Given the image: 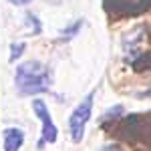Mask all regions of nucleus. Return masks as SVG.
Returning <instances> with one entry per match:
<instances>
[{
  "instance_id": "obj_1",
  "label": "nucleus",
  "mask_w": 151,
  "mask_h": 151,
  "mask_svg": "<svg viewBox=\"0 0 151 151\" xmlns=\"http://www.w3.org/2000/svg\"><path fill=\"white\" fill-rule=\"evenodd\" d=\"M14 83L22 95H36L47 93L50 89L52 77H50L48 67H45L40 60H28L20 67H16Z\"/></svg>"
},
{
  "instance_id": "obj_7",
  "label": "nucleus",
  "mask_w": 151,
  "mask_h": 151,
  "mask_svg": "<svg viewBox=\"0 0 151 151\" xmlns=\"http://www.w3.org/2000/svg\"><path fill=\"white\" fill-rule=\"evenodd\" d=\"M24 48H26V42H24V40L12 42V45H10V58H8V60H10V63H14V60H16V58L24 52Z\"/></svg>"
},
{
  "instance_id": "obj_3",
  "label": "nucleus",
  "mask_w": 151,
  "mask_h": 151,
  "mask_svg": "<svg viewBox=\"0 0 151 151\" xmlns=\"http://www.w3.org/2000/svg\"><path fill=\"white\" fill-rule=\"evenodd\" d=\"M32 111H35V115L40 119V123H42V139L38 141V149H42L45 147V143H55L57 141V127H55V123H52V119H50V113H48V107L45 105L42 99H35L32 101Z\"/></svg>"
},
{
  "instance_id": "obj_10",
  "label": "nucleus",
  "mask_w": 151,
  "mask_h": 151,
  "mask_svg": "<svg viewBox=\"0 0 151 151\" xmlns=\"http://www.w3.org/2000/svg\"><path fill=\"white\" fill-rule=\"evenodd\" d=\"M121 113H123V107H121V105H117V107L109 109V111L105 113V119H115V117H119Z\"/></svg>"
},
{
  "instance_id": "obj_5",
  "label": "nucleus",
  "mask_w": 151,
  "mask_h": 151,
  "mask_svg": "<svg viewBox=\"0 0 151 151\" xmlns=\"http://www.w3.org/2000/svg\"><path fill=\"white\" fill-rule=\"evenodd\" d=\"M24 143V131L16 127H8L4 131V151H18Z\"/></svg>"
},
{
  "instance_id": "obj_11",
  "label": "nucleus",
  "mask_w": 151,
  "mask_h": 151,
  "mask_svg": "<svg viewBox=\"0 0 151 151\" xmlns=\"http://www.w3.org/2000/svg\"><path fill=\"white\" fill-rule=\"evenodd\" d=\"M10 4H14V6H22V4H28V2H32V0H8Z\"/></svg>"
},
{
  "instance_id": "obj_12",
  "label": "nucleus",
  "mask_w": 151,
  "mask_h": 151,
  "mask_svg": "<svg viewBox=\"0 0 151 151\" xmlns=\"http://www.w3.org/2000/svg\"><path fill=\"white\" fill-rule=\"evenodd\" d=\"M101 151H121V149H117V147H103Z\"/></svg>"
},
{
  "instance_id": "obj_8",
  "label": "nucleus",
  "mask_w": 151,
  "mask_h": 151,
  "mask_svg": "<svg viewBox=\"0 0 151 151\" xmlns=\"http://www.w3.org/2000/svg\"><path fill=\"white\" fill-rule=\"evenodd\" d=\"M81 26H83V20H81V18H79V20H75L70 26H67V28L63 30V40H69V38H73V36L81 30Z\"/></svg>"
},
{
  "instance_id": "obj_9",
  "label": "nucleus",
  "mask_w": 151,
  "mask_h": 151,
  "mask_svg": "<svg viewBox=\"0 0 151 151\" xmlns=\"http://www.w3.org/2000/svg\"><path fill=\"white\" fill-rule=\"evenodd\" d=\"M26 24L32 28V35H40V22H38V18H36L35 14H26Z\"/></svg>"
},
{
  "instance_id": "obj_13",
  "label": "nucleus",
  "mask_w": 151,
  "mask_h": 151,
  "mask_svg": "<svg viewBox=\"0 0 151 151\" xmlns=\"http://www.w3.org/2000/svg\"><path fill=\"white\" fill-rule=\"evenodd\" d=\"M143 95H145V97H151V91H145Z\"/></svg>"
},
{
  "instance_id": "obj_2",
  "label": "nucleus",
  "mask_w": 151,
  "mask_h": 151,
  "mask_svg": "<svg viewBox=\"0 0 151 151\" xmlns=\"http://www.w3.org/2000/svg\"><path fill=\"white\" fill-rule=\"evenodd\" d=\"M93 99H95V91L87 95L81 103L77 105V109L73 111V115L69 117V127H70V135H73V141L79 143L85 135V125L89 123L91 119V113H93Z\"/></svg>"
},
{
  "instance_id": "obj_6",
  "label": "nucleus",
  "mask_w": 151,
  "mask_h": 151,
  "mask_svg": "<svg viewBox=\"0 0 151 151\" xmlns=\"http://www.w3.org/2000/svg\"><path fill=\"white\" fill-rule=\"evenodd\" d=\"M133 69H137V70L151 69V52H147V55H141L139 58H135V60H133Z\"/></svg>"
},
{
  "instance_id": "obj_4",
  "label": "nucleus",
  "mask_w": 151,
  "mask_h": 151,
  "mask_svg": "<svg viewBox=\"0 0 151 151\" xmlns=\"http://www.w3.org/2000/svg\"><path fill=\"white\" fill-rule=\"evenodd\" d=\"M105 8L113 14H139L151 8V0H105Z\"/></svg>"
}]
</instances>
